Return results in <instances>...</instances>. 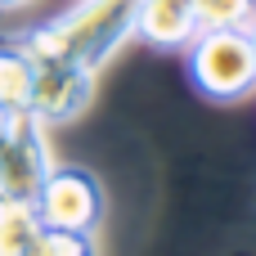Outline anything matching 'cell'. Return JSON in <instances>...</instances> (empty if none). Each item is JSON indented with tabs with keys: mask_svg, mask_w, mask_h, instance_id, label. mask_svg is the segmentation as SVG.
I'll return each instance as SVG.
<instances>
[{
	"mask_svg": "<svg viewBox=\"0 0 256 256\" xmlns=\"http://www.w3.org/2000/svg\"><path fill=\"white\" fill-rule=\"evenodd\" d=\"M0 40H4V32H0Z\"/></svg>",
	"mask_w": 256,
	"mask_h": 256,
	"instance_id": "obj_13",
	"label": "cell"
},
{
	"mask_svg": "<svg viewBox=\"0 0 256 256\" xmlns=\"http://www.w3.org/2000/svg\"><path fill=\"white\" fill-rule=\"evenodd\" d=\"M194 9H198V32L248 27V18L256 14V0H194Z\"/></svg>",
	"mask_w": 256,
	"mask_h": 256,
	"instance_id": "obj_9",
	"label": "cell"
},
{
	"mask_svg": "<svg viewBox=\"0 0 256 256\" xmlns=\"http://www.w3.org/2000/svg\"><path fill=\"white\" fill-rule=\"evenodd\" d=\"M50 166L45 126L32 112H14L9 130L0 135V202H32Z\"/></svg>",
	"mask_w": 256,
	"mask_h": 256,
	"instance_id": "obj_4",
	"label": "cell"
},
{
	"mask_svg": "<svg viewBox=\"0 0 256 256\" xmlns=\"http://www.w3.org/2000/svg\"><path fill=\"white\" fill-rule=\"evenodd\" d=\"M36 256H94V243L90 234H76V230H40Z\"/></svg>",
	"mask_w": 256,
	"mask_h": 256,
	"instance_id": "obj_10",
	"label": "cell"
},
{
	"mask_svg": "<svg viewBox=\"0 0 256 256\" xmlns=\"http://www.w3.org/2000/svg\"><path fill=\"white\" fill-rule=\"evenodd\" d=\"M22 4H32V0H0V9H22Z\"/></svg>",
	"mask_w": 256,
	"mask_h": 256,
	"instance_id": "obj_11",
	"label": "cell"
},
{
	"mask_svg": "<svg viewBox=\"0 0 256 256\" xmlns=\"http://www.w3.org/2000/svg\"><path fill=\"white\" fill-rule=\"evenodd\" d=\"M32 212L45 230L94 234V225L104 220V189L81 166H50L36 198H32Z\"/></svg>",
	"mask_w": 256,
	"mask_h": 256,
	"instance_id": "obj_3",
	"label": "cell"
},
{
	"mask_svg": "<svg viewBox=\"0 0 256 256\" xmlns=\"http://www.w3.org/2000/svg\"><path fill=\"white\" fill-rule=\"evenodd\" d=\"M194 81L212 99H243L256 90V50L248 27H212L194 36Z\"/></svg>",
	"mask_w": 256,
	"mask_h": 256,
	"instance_id": "obj_2",
	"label": "cell"
},
{
	"mask_svg": "<svg viewBox=\"0 0 256 256\" xmlns=\"http://www.w3.org/2000/svg\"><path fill=\"white\" fill-rule=\"evenodd\" d=\"M135 4L140 0H76L54 22L27 32V36H14V40L27 54L68 58V63H81V68L99 72L135 36Z\"/></svg>",
	"mask_w": 256,
	"mask_h": 256,
	"instance_id": "obj_1",
	"label": "cell"
},
{
	"mask_svg": "<svg viewBox=\"0 0 256 256\" xmlns=\"http://www.w3.org/2000/svg\"><path fill=\"white\" fill-rule=\"evenodd\" d=\"M32 76H36L32 54L14 36H4L0 40V108L27 112V104H32Z\"/></svg>",
	"mask_w": 256,
	"mask_h": 256,
	"instance_id": "obj_7",
	"label": "cell"
},
{
	"mask_svg": "<svg viewBox=\"0 0 256 256\" xmlns=\"http://www.w3.org/2000/svg\"><path fill=\"white\" fill-rule=\"evenodd\" d=\"M32 63H36V76H32L27 112L40 126H58V122L81 117L86 104L94 99V72L81 63H68V58H45V54H32Z\"/></svg>",
	"mask_w": 256,
	"mask_h": 256,
	"instance_id": "obj_5",
	"label": "cell"
},
{
	"mask_svg": "<svg viewBox=\"0 0 256 256\" xmlns=\"http://www.w3.org/2000/svg\"><path fill=\"white\" fill-rule=\"evenodd\" d=\"M135 36L153 45H189L198 36L194 0H140L135 4Z\"/></svg>",
	"mask_w": 256,
	"mask_h": 256,
	"instance_id": "obj_6",
	"label": "cell"
},
{
	"mask_svg": "<svg viewBox=\"0 0 256 256\" xmlns=\"http://www.w3.org/2000/svg\"><path fill=\"white\" fill-rule=\"evenodd\" d=\"M40 230L32 202H0V256H36Z\"/></svg>",
	"mask_w": 256,
	"mask_h": 256,
	"instance_id": "obj_8",
	"label": "cell"
},
{
	"mask_svg": "<svg viewBox=\"0 0 256 256\" xmlns=\"http://www.w3.org/2000/svg\"><path fill=\"white\" fill-rule=\"evenodd\" d=\"M248 36H252V50H256V14L248 18Z\"/></svg>",
	"mask_w": 256,
	"mask_h": 256,
	"instance_id": "obj_12",
	"label": "cell"
}]
</instances>
